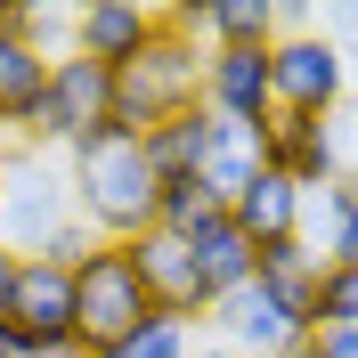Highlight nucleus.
I'll use <instances>...</instances> for the list:
<instances>
[{
  "label": "nucleus",
  "mask_w": 358,
  "mask_h": 358,
  "mask_svg": "<svg viewBox=\"0 0 358 358\" xmlns=\"http://www.w3.org/2000/svg\"><path fill=\"white\" fill-rule=\"evenodd\" d=\"M203 358H236V350H220V342H212V350H203Z\"/></svg>",
  "instance_id": "obj_29"
},
{
  "label": "nucleus",
  "mask_w": 358,
  "mask_h": 358,
  "mask_svg": "<svg viewBox=\"0 0 358 358\" xmlns=\"http://www.w3.org/2000/svg\"><path fill=\"white\" fill-rule=\"evenodd\" d=\"M66 358H82V350H66Z\"/></svg>",
  "instance_id": "obj_30"
},
{
  "label": "nucleus",
  "mask_w": 358,
  "mask_h": 358,
  "mask_svg": "<svg viewBox=\"0 0 358 358\" xmlns=\"http://www.w3.org/2000/svg\"><path fill=\"white\" fill-rule=\"evenodd\" d=\"M317 261L358 268V179H350V171L326 187V252H317Z\"/></svg>",
  "instance_id": "obj_21"
},
{
  "label": "nucleus",
  "mask_w": 358,
  "mask_h": 358,
  "mask_svg": "<svg viewBox=\"0 0 358 358\" xmlns=\"http://www.w3.org/2000/svg\"><path fill=\"white\" fill-rule=\"evenodd\" d=\"M17 268H24V261L0 245V317H8V301H17Z\"/></svg>",
  "instance_id": "obj_25"
},
{
  "label": "nucleus",
  "mask_w": 358,
  "mask_h": 358,
  "mask_svg": "<svg viewBox=\"0 0 358 358\" xmlns=\"http://www.w3.org/2000/svg\"><path fill=\"white\" fill-rule=\"evenodd\" d=\"M187 252H196V285H203V301H212V310H220L228 293H245L252 268H261V245H252L228 212H220V220H203L196 236H187Z\"/></svg>",
  "instance_id": "obj_15"
},
{
  "label": "nucleus",
  "mask_w": 358,
  "mask_h": 358,
  "mask_svg": "<svg viewBox=\"0 0 358 358\" xmlns=\"http://www.w3.org/2000/svg\"><path fill=\"white\" fill-rule=\"evenodd\" d=\"M131 261H138V277H147V293H155L163 317H187V326L212 317V301H203V285H196V252H187V236L147 228V236L131 245Z\"/></svg>",
  "instance_id": "obj_12"
},
{
  "label": "nucleus",
  "mask_w": 358,
  "mask_h": 358,
  "mask_svg": "<svg viewBox=\"0 0 358 358\" xmlns=\"http://www.w3.org/2000/svg\"><path fill=\"white\" fill-rule=\"evenodd\" d=\"M114 358H196V326H187V317H147V326H138L131 342H122V350Z\"/></svg>",
  "instance_id": "obj_22"
},
{
  "label": "nucleus",
  "mask_w": 358,
  "mask_h": 358,
  "mask_svg": "<svg viewBox=\"0 0 358 358\" xmlns=\"http://www.w3.org/2000/svg\"><path fill=\"white\" fill-rule=\"evenodd\" d=\"M342 57H350V82H358V49H342Z\"/></svg>",
  "instance_id": "obj_28"
},
{
  "label": "nucleus",
  "mask_w": 358,
  "mask_h": 358,
  "mask_svg": "<svg viewBox=\"0 0 358 358\" xmlns=\"http://www.w3.org/2000/svg\"><path fill=\"white\" fill-rule=\"evenodd\" d=\"M317 358H358V326H326L317 334Z\"/></svg>",
  "instance_id": "obj_24"
},
{
  "label": "nucleus",
  "mask_w": 358,
  "mask_h": 358,
  "mask_svg": "<svg viewBox=\"0 0 358 358\" xmlns=\"http://www.w3.org/2000/svg\"><path fill=\"white\" fill-rule=\"evenodd\" d=\"M98 131H114V73L90 66V57H73V49H57V57H49V90H41V106L24 114L17 147L73 155V147L98 138Z\"/></svg>",
  "instance_id": "obj_5"
},
{
  "label": "nucleus",
  "mask_w": 358,
  "mask_h": 358,
  "mask_svg": "<svg viewBox=\"0 0 358 358\" xmlns=\"http://www.w3.org/2000/svg\"><path fill=\"white\" fill-rule=\"evenodd\" d=\"M0 245L17 261H82L98 236L73 212V179L41 147H0Z\"/></svg>",
  "instance_id": "obj_1"
},
{
  "label": "nucleus",
  "mask_w": 358,
  "mask_h": 358,
  "mask_svg": "<svg viewBox=\"0 0 358 358\" xmlns=\"http://www.w3.org/2000/svg\"><path fill=\"white\" fill-rule=\"evenodd\" d=\"M261 171H268V122H220V114H212V138H203V163H196V179L212 187V203L236 212Z\"/></svg>",
  "instance_id": "obj_11"
},
{
  "label": "nucleus",
  "mask_w": 358,
  "mask_h": 358,
  "mask_svg": "<svg viewBox=\"0 0 358 358\" xmlns=\"http://www.w3.org/2000/svg\"><path fill=\"white\" fill-rule=\"evenodd\" d=\"M203 326H212V334H220V350H236V358H277L285 342H301V334H293V317L261 293V277H252L245 293H228Z\"/></svg>",
  "instance_id": "obj_14"
},
{
  "label": "nucleus",
  "mask_w": 358,
  "mask_h": 358,
  "mask_svg": "<svg viewBox=\"0 0 358 358\" xmlns=\"http://www.w3.org/2000/svg\"><path fill=\"white\" fill-rule=\"evenodd\" d=\"M342 82H350V57H342L334 33H317V24L277 33V49H268V90H277V114H334Z\"/></svg>",
  "instance_id": "obj_6"
},
{
  "label": "nucleus",
  "mask_w": 358,
  "mask_h": 358,
  "mask_svg": "<svg viewBox=\"0 0 358 358\" xmlns=\"http://www.w3.org/2000/svg\"><path fill=\"white\" fill-rule=\"evenodd\" d=\"M0 358H17V342H8V326H0Z\"/></svg>",
  "instance_id": "obj_27"
},
{
  "label": "nucleus",
  "mask_w": 358,
  "mask_h": 358,
  "mask_svg": "<svg viewBox=\"0 0 358 358\" xmlns=\"http://www.w3.org/2000/svg\"><path fill=\"white\" fill-rule=\"evenodd\" d=\"M317 268H326V261H317L301 236L261 245V268H252V277H261V293L293 317V334H317Z\"/></svg>",
  "instance_id": "obj_16"
},
{
  "label": "nucleus",
  "mask_w": 358,
  "mask_h": 358,
  "mask_svg": "<svg viewBox=\"0 0 358 358\" xmlns=\"http://www.w3.org/2000/svg\"><path fill=\"white\" fill-rule=\"evenodd\" d=\"M203 220H220L212 187H203V179H163V196H155V228H171V236H196Z\"/></svg>",
  "instance_id": "obj_20"
},
{
  "label": "nucleus",
  "mask_w": 358,
  "mask_h": 358,
  "mask_svg": "<svg viewBox=\"0 0 358 358\" xmlns=\"http://www.w3.org/2000/svg\"><path fill=\"white\" fill-rule=\"evenodd\" d=\"M171 24L196 33L203 49H277L285 8H268V0H179Z\"/></svg>",
  "instance_id": "obj_13"
},
{
  "label": "nucleus",
  "mask_w": 358,
  "mask_h": 358,
  "mask_svg": "<svg viewBox=\"0 0 358 358\" xmlns=\"http://www.w3.org/2000/svg\"><path fill=\"white\" fill-rule=\"evenodd\" d=\"M301 212H310V196L293 187V179H277V171H261L245 187V203L228 212V220L245 228L252 245H285V236H301Z\"/></svg>",
  "instance_id": "obj_18"
},
{
  "label": "nucleus",
  "mask_w": 358,
  "mask_h": 358,
  "mask_svg": "<svg viewBox=\"0 0 358 358\" xmlns=\"http://www.w3.org/2000/svg\"><path fill=\"white\" fill-rule=\"evenodd\" d=\"M66 179H73V212L98 245H138L155 228V196H163V171L147 163V138L131 131H98L66 155Z\"/></svg>",
  "instance_id": "obj_2"
},
{
  "label": "nucleus",
  "mask_w": 358,
  "mask_h": 358,
  "mask_svg": "<svg viewBox=\"0 0 358 358\" xmlns=\"http://www.w3.org/2000/svg\"><path fill=\"white\" fill-rule=\"evenodd\" d=\"M49 90V57L17 33V8L0 17V131H24V114L41 106Z\"/></svg>",
  "instance_id": "obj_17"
},
{
  "label": "nucleus",
  "mask_w": 358,
  "mask_h": 358,
  "mask_svg": "<svg viewBox=\"0 0 358 358\" xmlns=\"http://www.w3.org/2000/svg\"><path fill=\"white\" fill-rule=\"evenodd\" d=\"M203 138H212V114H171V122H155L147 131V163H155L163 179H196V163H203Z\"/></svg>",
  "instance_id": "obj_19"
},
{
  "label": "nucleus",
  "mask_w": 358,
  "mask_h": 358,
  "mask_svg": "<svg viewBox=\"0 0 358 358\" xmlns=\"http://www.w3.org/2000/svg\"><path fill=\"white\" fill-rule=\"evenodd\" d=\"M163 24H171V8H147V0H90V8H73V57L122 73L131 57H147V41H155Z\"/></svg>",
  "instance_id": "obj_8"
},
{
  "label": "nucleus",
  "mask_w": 358,
  "mask_h": 358,
  "mask_svg": "<svg viewBox=\"0 0 358 358\" xmlns=\"http://www.w3.org/2000/svg\"><path fill=\"white\" fill-rule=\"evenodd\" d=\"M147 317H155V293L138 277L131 245H90L73 261V350L82 358H114Z\"/></svg>",
  "instance_id": "obj_3"
},
{
  "label": "nucleus",
  "mask_w": 358,
  "mask_h": 358,
  "mask_svg": "<svg viewBox=\"0 0 358 358\" xmlns=\"http://www.w3.org/2000/svg\"><path fill=\"white\" fill-rule=\"evenodd\" d=\"M203 114H220V122H268L277 114L268 49H212L203 57Z\"/></svg>",
  "instance_id": "obj_10"
},
{
  "label": "nucleus",
  "mask_w": 358,
  "mask_h": 358,
  "mask_svg": "<svg viewBox=\"0 0 358 358\" xmlns=\"http://www.w3.org/2000/svg\"><path fill=\"white\" fill-rule=\"evenodd\" d=\"M326 326H358V268H342V261L317 268V334Z\"/></svg>",
  "instance_id": "obj_23"
},
{
  "label": "nucleus",
  "mask_w": 358,
  "mask_h": 358,
  "mask_svg": "<svg viewBox=\"0 0 358 358\" xmlns=\"http://www.w3.org/2000/svg\"><path fill=\"white\" fill-rule=\"evenodd\" d=\"M268 171L293 179L301 196L342 179V147H334V114H268Z\"/></svg>",
  "instance_id": "obj_9"
},
{
  "label": "nucleus",
  "mask_w": 358,
  "mask_h": 358,
  "mask_svg": "<svg viewBox=\"0 0 358 358\" xmlns=\"http://www.w3.org/2000/svg\"><path fill=\"white\" fill-rule=\"evenodd\" d=\"M277 358H317V334H301V342H285Z\"/></svg>",
  "instance_id": "obj_26"
},
{
  "label": "nucleus",
  "mask_w": 358,
  "mask_h": 358,
  "mask_svg": "<svg viewBox=\"0 0 358 358\" xmlns=\"http://www.w3.org/2000/svg\"><path fill=\"white\" fill-rule=\"evenodd\" d=\"M203 57H212V49H203L196 33L163 24L155 41H147V57H131V66L114 73V131L147 138L155 122H171V114H196L203 106Z\"/></svg>",
  "instance_id": "obj_4"
},
{
  "label": "nucleus",
  "mask_w": 358,
  "mask_h": 358,
  "mask_svg": "<svg viewBox=\"0 0 358 358\" xmlns=\"http://www.w3.org/2000/svg\"><path fill=\"white\" fill-rule=\"evenodd\" d=\"M0 326L17 342V358H66L73 350V268L66 261H24L17 301H8Z\"/></svg>",
  "instance_id": "obj_7"
}]
</instances>
